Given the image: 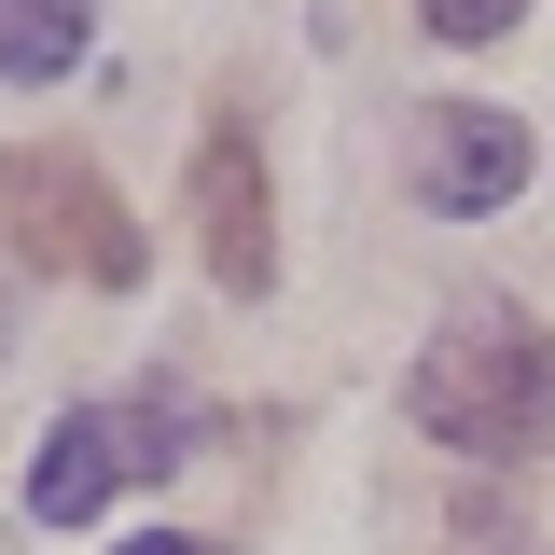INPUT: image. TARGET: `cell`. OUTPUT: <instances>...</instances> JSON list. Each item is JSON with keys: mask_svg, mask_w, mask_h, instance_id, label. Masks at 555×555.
Here are the masks:
<instances>
[{"mask_svg": "<svg viewBox=\"0 0 555 555\" xmlns=\"http://www.w3.org/2000/svg\"><path fill=\"white\" fill-rule=\"evenodd\" d=\"M403 416L430 444H459V459H528V444H555V334L528 306H459L444 334L416 347Z\"/></svg>", "mask_w": 555, "mask_h": 555, "instance_id": "6da1fadb", "label": "cell"}, {"mask_svg": "<svg viewBox=\"0 0 555 555\" xmlns=\"http://www.w3.org/2000/svg\"><path fill=\"white\" fill-rule=\"evenodd\" d=\"M181 459H195V403H181V389H139V403H69L56 430H42V459H28V514H42V528H83L112 486L181 473Z\"/></svg>", "mask_w": 555, "mask_h": 555, "instance_id": "7a4b0ae2", "label": "cell"}, {"mask_svg": "<svg viewBox=\"0 0 555 555\" xmlns=\"http://www.w3.org/2000/svg\"><path fill=\"white\" fill-rule=\"evenodd\" d=\"M0 208H14V236H28V264H69L98 278V292H126L153 250H139L126 195L83 167V153H0Z\"/></svg>", "mask_w": 555, "mask_h": 555, "instance_id": "3957f363", "label": "cell"}, {"mask_svg": "<svg viewBox=\"0 0 555 555\" xmlns=\"http://www.w3.org/2000/svg\"><path fill=\"white\" fill-rule=\"evenodd\" d=\"M416 195L444 208V222L514 208V195H528V126L486 112V98H430V126H416Z\"/></svg>", "mask_w": 555, "mask_h": 555, "instance_id": "277c9868", "label": "cell"}, {"mask_svg": "<svg viewBox=\"0 0 555 555\" xmlns=\"http://www.w3.org/2000/svg\"><path fill=\"white\" fill-rule=\"evenodd\" d=\"M195 236H208V278L250 306V292H278V208H264V153H250V126H208L195 139Z\"/></svg>", "mask_w": 555, "mask_h": 555, "instance_id": "5b68a950", "label": "cell"}, {"mask_svg": "<svg viewBox=\"0 0 555 555\" xmlns=\"http://www.w3.org/2000/svg\"><path fill=\"white\" fill-rule=\"evenodd\" d=\"M98 42V0H0V83H56Z\"/></svg>", "mask_w": 555, "mask_h": 555, "instance_id": "8992f818", "label": "cell"}, {"mask_svg": "<svg viewBox=\"0 0 555 555\" xmlns=\"http://www.w3.org/2000/svg\"><path fill=\"white\" fill-rule=\"evenodd\" d=\"M416 14H430V42H500L528 0H416Z\"/></svg>", "mask_w": 555, "mask_h": 555, "instance_id": "52a82bcc", "label": "cell"}, {"mask_svg": "<svg viewBox=\"0 0 555 555\" xmlns=\"http://www.w3.org/2000/svg\"><path fill=\"white\" fill-rule=\"evenodd\" d=\"M112 555H222V542H195V528H139V542H112Z\"/></svg>", "mask_w": 555, "mask_h": 555, "instance_id": "ba28073f", "label": "cell"}]
</instances>
